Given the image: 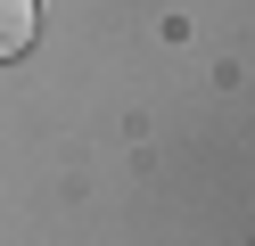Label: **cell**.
Instances as JSON below:
<instances>
[{
    "instance_id": "obj_1",
    "label": "cell",
    "mask_w": 255,
    "mask_h": 246,
    "mask_svg": "<svg viewBox=\"0 0 255 246\" xmlns=\"http://www.w3.org/2000/svg\"><path fill=\"white\" fill-rule=\"evenodd\" d=\"M33 41V0H0V58H17Z\"/></svg>"
}]
</instances>
